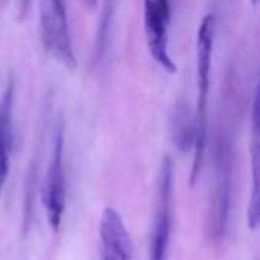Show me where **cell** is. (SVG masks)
<instances>
[{
  "instance_id": "6da1fadb",
  "label": "cell",
  "mask_w": 260,
  "mask_h": 260,
  "mask_svg": "<svg viewBox=\"0 0 260 260\" xmlns=\"http://www.w3.org/2000/svg\"><path fill=\"white\" fill-rule=\"evenodd\" d=\"M215 44V17L206 15L198 29L197 38V76L198 94L193 116V165L190 172V186L193 187L204 163L207 143V104L210 90V70Z\"/></svg>"
},
{
  "instance_id": "7a4b0ae2",
  "label": "cell",
  "mask_w": 260,
  "mask_h": 260,
  "mask_svg": "<svg viewBox=\"0 0 260 260\" xmlns=\"http://www.w3.org/2000/svg\"><path fill=\"white\" fill-rule=\"evenodd\" d=\"M40 34L46 50L69 69H75L72 35L66 0H43L40 9Z\"/></svg>"
},
{
  "instance_id": "3957f363",
  "label": "cell",
  "mask_w": 260,
  "mask_h": 260,
  "mask_svg": "<svg viewBox=\"0 0 260 260\" xmlns=\"http://www.w3.org/2000/svg\"><path fill=\"white\" fill-rule=\"evenodd\" d=\"M172 195H174V166L169 157L161 161L154 225L149 242V260H168V250L172 229Z\"/></svg>"
},
{
  "instance_id": "277c9868",
  "label": "cell",
  "mask_w": 260,
  "mask_h": 260,
  "mask_svg": "<svg viewBox=\"0 0 260 260\" xmlns=\"http://www.w3.org/2000/svg\"><path fill=\"white\" fill-rule=\"evenodd\" d=\"M62 152H64V136H62V128L59 126L53 139L52 155L43 184V204L46 209L47 222L52 232L55 233L59 230L61 219L64 215V206H66V177H64Z\"/></svg>"
},
{
  "instance_id": "5b68a950",
  "label": "cell",
  "mask_w": 260,
  "mask_h": 260,
  "mask_svg": "<svg viewBox=\"0 0 260 260\" xmlns=\"http://www.w3.org/2000/svg\"><path fill=\"white\" fill-rule=\"evenodd\" d=\"M169 20L171 5H163L157 0H145L143 23L149 52L166 72L175 73L177 66L169 53Z\"/></svg>"
},
{
  "instance_id": "8992f818",
  "label": "cell",
  "mask_w": 260,
  "mask_h": 260,
  "mask_svg": "<svg viewBox=\"0 0 260 260\" xmlns=\"http://www.w3.org/2000/svg\"><path fill=\"white\" fill-rule=\"evenodd\" d=\"M99 236L104 245L102 260H133V241L116 209H104L99 222Z\"/></svg>"
},
{
  "instance_id": "52a82bcc",
  "label": "cell",
  "mask_w": 260,
  "mask_h": 260,
  "mask_svg": "<svg viewBox=\"0 0 260 260\" xmlns=\"http://www.w3.org/2000/svg\"><path fill=\"white\" fill-rule=\"evenodd\" d=\"M14 146V81H9L0 99V200L6 184Z\"/></svg>"
},
{
  "instance_id": "ba28073f",
  "label": "cell",
  "mask_w": 260,
  "mask_h": 260,
  "mask_svg": "<svg viewBox=\"0 0 260 260\" xmlns=\"http://www.w3.org/2000/svg\"><path fill=\"white\" fill-rule=\"evenodd\" d=\"M259 102L257 94L254 101V113H253V145H251V165H253V192L247 210V222L251 230H256L260 222V193H259Z\"/></svg>"
},
{
  "instance_id": "9c48e42d",
  "label": "cell",
  "mask_w": 260,
  "mask_h": 260,
  "mask_svg": "<svg viewBox=\"0 0 260 260\" xmlns=\"http://www.w3.org/2000/svg\"><path fill=\"white\" fill-rule=\"evenodd\" d=\"M114 12V0H105L104 2V11H102V18L101 24L98 29V52H101L105 46V40L108 35V27L111 24V17Z\"/></svg>"
},
{
  "instance_id": "30bf717a",
  "label": "cell",
  "mask_w": 260,
  "mask_h": 260,
  "mask_svg": "<svg viewBox=\"0 0 260 260\" xmlns=\"http://www.w3.org/2000/svg\"><path fill=\"white\" fill-rule=\"evenodd\" d=\"M157 2H158V3H163V5H171L169 0H157Z\"/></svg>"
},
{
  "instance_id": "8fae6325",
  "label": "cell",
  "mask_w": 260,
  "mask_h": 260,
  "mask_svg": "<svg viewBox=\"0 0 260 260\" xmlns=\"http://www.w3.org/2000/svg\"><path fill=\"white\" fill-rule=\"evenodd\" d=\"M251 2H253V3H254V5H256V3H257V0H251Z\"/></svg>"
}]
</instances>
